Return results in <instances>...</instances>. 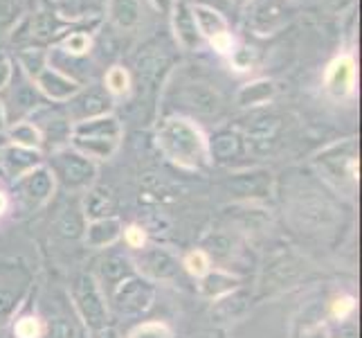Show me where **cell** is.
Returning <instances> with one entry per match:
<instances>
[{
  "label": "cell",
  "mask_w": 362,
  "mask_h": 338,
  "mask_svg": "<svg viewBox=\"0 0 362 338\" xmlns=\"http://www.w3.org/2000/svg\"><path fill=\"white\" fill-rule=\"evenodd\" d=\"M156 145L162 156L180 169L203 171L209 167L207 133L192 118L169 116L162 120L156 131Z\"/></svg>",
  "instance_id": "6da1fadb"
},
{
  "label": "cell",
  "mask_w": 362,
  "mask_h": 338,
  "mask_svg": "<svg viewBox=\"0 0 362 338\" xmlns=\"http://www.w3.org/2000/svg\"><path fill=\"white\" fill-rule=\"evenodd\" d=\"M313 167L324 183H329L338 194L356 196L360 181V152L356 137L335 140L313 156Z\"/></svg>",
  "instance_id": "7a4b0ae2"
},
{
  "label": "cell",
  "mask_w": 362,
  "mask_h": 338,
  "mask_svg": "<svg viewBox=\"0 0 362 338\" xmlns=\"http://www.w3.org/2000/svg\"><path fill=\"white\" fill-rule=\"evenodd\" d=\"M124 127L117 120V116L108 113V116H99L86 122H77L70 127L68 142L72 149H77L83 156H88L95 162L110 160L117 149L122 147Z\"/></svg>",
  "instance_id": "3957f363"
},
{
  "label": "cell",
  "mask_w": 362,
  "mask_h": 338,
  "mask_svg": "<svg viewBox=\"0 0 362 338\" xmlns=\"http://www.w3.org/2000/svg\"><path fill=\"white\" fill-rule=\"evenodd\" d=\"M70 307L88 334L110 325L106 291L102 289V284L97 282L93 273H81L74 278L70 286Z\"/></svg>",
  "instance_id": "277c9868"
},
{
  "label": "cell",
  "mask_w": 362,
  "mask_h": 338,
  "mask_svg": "<svg viewBox=\"0 0 362 338\" xmlns=\"http://www.w3.org/2000/svg\"><path fill=\"white\" fill-rule=\"evenodd\" d=\"M34 286V273L23 259H0V327L14 322Z\"/></svg>",
  "instance_id": "5b68a950"
},
{
  "label": "cell",
  "mask_w": 362,
  "mask_h": 338,
  "mask_svg": "<svg viewBox=\"0 0 362 338\" xmlns=\"http://www.w3.org/2000/svg\"><path fill=\"white\" fill-rule=\"evenodd\" d=\"M106 298L110 316L115 314L122 320H135L142 318L153 307L158 298V286L151 280L142 278L140 273H131L127 278H122Z\"/></svg>",
  "instance_id": "8992f818"
},
{
  "label": "cell",
  "mask_w": 362,
  "mask_h": 338,
  "mask_svg": "<svg viewBox=\"0 0 362 338\" xmlns=\"http://www.w3.org/2000/svg\"><path fill=\"white\" fill-rule=\"evenodd\" d=\"M45 165L52 171L57 185L66 187L70 192H86L97 181V162L70 145L54 149Z\"/></svg>",
  "instance_id": "52a82bcc"
},
{
  "label": "cell",
  "mask_w": 362,
  "mask_h": 338,
  "mask_svg": "<svg viewBox=\"0 0 362 338\" xmlns=\"http://www.w3.org/2000/svg\"><path fill=\"white\" fill-rule=\"evenodd\" d=\"M54 192H57V181L43 162L41 167L32 169L30 174H25V176L11 183L9 210L14 208L21 215H34V212H39L52 201Z\"/></svg>",
  "instance_id": "ba28073f"
},
{
  "label": "cell",
  "mask_w": 362,
  "mask_h": 338,
  "mask_svg": "<svg viewBox=\"0 0 362 338\" xmlns=\"http://www.w3.org/2000/svg\"><path fill=\"white\" fill-rule=\"evenodd\" d=\"M245 28L257 36H270L286 28L297 14L295 0H247L241 7Z\"/></svg>",
  "instance_id": "9c48e42d"
},
{
  "label": "cell",
  "mask_w": 362,
  "mask_h": 338,
  "mask_svg": "<svg viewBox=\"0 0 362 338\" xmlns=\"http://www.w3.org/2000/svg\"><path fill=\"white\" fill-rule=\"evenodd\" d=\"M192 14H194L196 28L201 32L203 41L214 47L218 55L230 57L232 50L236 47V39L230 32L228 18L223 16L218 9H214L211 5H203V3L192 5Z\"/></svg>",
  "instance_id": "30bf717a"
},
{
  "label": "cell",
  "mask_w": 362,
  "mask_h": 338,
  "mask_svg": "<svg viewBox=\"0 0 362 338\" xmlns=\"http://www.w3.org/2000/svg\"><path fill=\"white\" fill-rule=\"evenodd\" d=\"M133 266H135V273H140L142 278L151 280L153 284L178 280V275L182 271L180 259L173 255L171 250L160 248V246H144L142 250H137Z\"/></svg>",
  "instance_id": "8fae6325"
},
{
  "label": "cell",
  "mask_w": 362,
  "mask_h": 338,
  "mask_svg": "<svg viewBox=\"0 0 362 338\" xmlns=\"http://www.w3.org/2000/svg\"><path fill=\"white\" fill-rule=\"evenodd\" d=\"M358 66L351 52H342L335 57L324 72V91L333 102H346L356 95Z\"/></svg>",
  "instance_id": "7c38bea8"
},
{
  "label": "cell",
  "mask_w": 362,
  "mask_h": 338,
  "mask_svg": "<svg viewBox=\"0 0 362 338\" xmlns=\"http://www.w3.org/2000/svg\"><path fill=\"white\" fill-rule=\"evenodd\" d=\"M66 106H68L70 124H77L113 113V97L104 91V86H88V89L81 86V91L74 97H70Z\"/></svg>",
  "instance_id": "4fadbf2b"
},
{
  "label": "cell",
  "mask_w": 362,
  "mask_h": 338,
  "mask_svg": "<svg viewBox=\"0 0 362 338\" xmlns=\"http://www.w3.org/2000/svg\"><path fill=\"white\" fill-rule=\"evenodd\" d=\"M43 162L45 158L39 149H25L9 142L0 149V171H3V176L9 183H14L21 176H25V174H30L32 169L41 167Z\"/></svg>",
  "instance_id": "5bb4252c"
},
{
  "label": "cell",
  "mask_w": 362,
  "mask_h": 338,
  "mask_svg": "<svg viewBox=\"0 0 362 338\" xmlns=\"http://www.w3.org/2000/svg\"><path fill=\"white\" fill-rule=\"evenodd\" d=\"M36 91H39L43 97H47L49 102H57V104H66L70 97H74L81 91V84L66 74L64 70L54 68L49 64L43 72H39V77L34 79Z\"/></svg>",
  "instance_id": "9a60e30c"
},
{
  "label": "cell",
  "mask_w": 362,
  "mask_h": 338,
  "mask_svg": "<svg viewBox=\"0 0 362 338\" xmlns=\"http://www.w3.org/2000/svg\"><path fill=\"white\" fill-rule=\"evenodd\" d=\"M169 16H171V30H173V36H176V43L182 50H187V52H196V50L203 47L205 41L196 28L189 3H185V0H173Z\"/></svg>",
  "instance_id": "2e32d148"
},
{
  "label": "cell",
  "mask_w": 362,
  "mask_h": 338,
  "mask_svg": "<svg viewBox=\"0 0 362 338\" xmlns=\"http://www.w3.org/2000/svg\"><path fill=\"white\" fill-rule=\"evenodd\" d=\"M207 149L209 162H216V165H232V162L241 160L247 154L245 137L232 129H221L207 135Z\"/></svg>",
  "instance_id": "e0dca14e"
},
{
  "label": "cell",
  "mask_w": 362,
  "mask_h": 338,
  "mask_svg": "<svg viewBox=\"0 0 362 338\" xmlns=\"http://www.w3.org/2000/svg\"><path fill=\"white\" fill-rule=\"evenodd\" d=\"M241 284L243 282H241L239 275H234L226 269L211 266L203 278L196 280V291L201 298L211 300V303H218V300H223V298L234 295L241 289Z\"/></svg>",
  "instance_id": "ac0fdd59"
},
{
  "label": "cell",
  "mask_w": 362,
  "mask_h": 338,
  "mask_svg": "<svg viewBox=\"0 0 362 338\" xmlns=\"http://www.w3.org/2000/svg\"><path fill=\"white\" fill-rule=\"evenodd\" d=\"M272 174L268 169H247L236 171L228 183L230 190L245 201H257V198H266L272 192Z\"/></svg>",
  "instance_id": "d6986e66"
},
{
  "label": "cell",
  "mask_w": 362,
  "mask_h": 338,
  "mask_svg": "<svg viewBox=\"0 0 362 338\" xmlns=\"http://www.w3.org/2000/svg\"><path fill=\"white\" fill-rule=\"evenodd\" d=\"M122 232H124V223L117 215L106 217V219H95L86 223L83 242L93 250H106V248H113L122 240Z\"/></svg>",
  "instance_id": "ffe728a7"
},
{
  "label": "cell",
  "mask_w": 362,
  "mask_h": 338,
  "mask_svg": "<svg viewBox=\"0 0 362 338\" xmlns=\"http://www.w3.org/2000/svg\"><path fill=\"white\" fill-rule=\"evenodd\" d=\"M180 102L185 108H189L196 116H216V113L223 108V99L221 95L211 89L207 84H189L185 86L182 93H180Z\"/></svg>",
  "instance_id": "44dd1931"
},
{
  "label": "cell",
  "mask_w": 362,
  "mask_h": 338,
  "mask_svg": "<svg viewBox=\"0 0 362 338\" xmlns=\"http://www.w3.org/2000/svg\"><path fill=\"white\" fill-rule=\"evenodd\" d=\"M115 194L110 187L106 185H93L83 192V201H81V215L86 221H95V219H106V217H115Z\"/></svg>",
  "instance_id": "7402d4cb"
},
{
  "label": "cell",
  "mask_w": 362,
  "mask_h": 338,
  "mask_svg": "<svg viewBox=\"0 0 362 338\" xmlns=\"http://www.w3.org/2000/svg\"><path fill=\"white\" fill-rule=\"evenodd\" d=\"M274 95H277V84L272 79L259 77L243 84L239 91H236V106L239 108H259L270 104Z\"/></svg>",
  "instance_id": "603a6c76"
},
{
  "label": "cell",
  "mask_w": 362,
  "mask_h": 338,
  "mask_svg": "<svg viewBox=\"0 0 362 338\" xmlns=\"http://www.w3.org/2000/svg\"><path fill=\"white\" fill-rule=\"evenodd\" d=\"M88 332L83 329L79 318L74 316L70 307L68 311H57V314L43 318V336L41 338H86Z\"/></svg>",
  "instance_id": "cb8c5ba5"
},
{
  "label": "cell",
  "mask_w": 362,
  "mask_h": 338,
  "mask_svg": "<svg viewBox=\"0 0 362 338\" xmlns=\"http://www.w3.org/2000/svg\"><path fill=\"white\" fill-rule=\"evenodd\" d=\"M106 16L119 30H135L142 21L140 0H108Z\"/></svg>",
  "instance_id": "d4e9b609"
},
{
  "label": "cell",
  "mask_w": 362,
  "mask_h": 338,
  "mask_svg": "<svg viewBox=\"0 0 362 338\" xmlns=\"http://www.w3.org/2000/svg\"><path fill=\"white\" fill-rule=\"evenodd\" d=\"M131 273H135L133 259L124 255H108L104 259H99V275H95V278L106 291V289H113L122 278H127Z\"/></svg>",
  "instance_id": "484cf974"
},
{
  "label": "cell",
  "mask_w": 362,
  "mask_h": 338,
  "mask_svg": "<svg viewBox=\"0 0 362 338\" xmlns=\"http://www.w3.org/2000/svg\"><path fill=\"white\" fill-rule=\"evenodd\" d=\"M16 61L25 77L34 81L39 77V72H43L49 66V52L43 45H25L18 50Z\"/></svg>",
  "instance_id": "4316f807"
},
{
  "label": "cell",
  "mask_w": 362,
  "mask_h": 338,
  "mask_svg": "<svg viewBox=\"0 0 362 338\" xmlns=\"http://www.w3.org/2000/svg\"><path fill=\"white\" fill-rule=\"evenodd\" d=\"M5 133H7L9 145H18V147H25V149H39V152H41L43 135H41V129L36 127V122L18 120L14 124H9Z\"/></svg>",
  "instance_id": "83f0119b"
},
{
  "label": "cell",
  "mask_w": 362,
  "mask_h": 338,
  "mask_svg": "<svg viewBox=\"0 0 362 338\" xmlns=\"http://www.w3.org/2000/svg\"><path fill=\"white\" fill-rule=\"evenodd\" d=\"M59 47L70 57H83L90 52L93 47V32L88 28H77L68 32L64 39L59 41Z\"/></svg>",
  "instance_id": "f1b7e54d"
},
{
  "label": "cell",
  "mask_w": 362,
  "mask_h": 338,
  "mask_svg": "<svg viewBox=\"0 0 362 338\" xmlns=\"http://www.w3.org/2000/svg\"><path fill=\"white\" fill-rule=\"evenodd\" d=\"M131 72L124 66H110L104 74V91L110 97H127L131 93Z\"/></svg>",
  "instance_id": "f546056e"
},
{
  "label": "cell",
  "mask_w": 362,
  "mask_h": 338,
  "mask_svg": "<svg viewBox=\"0 0 362 338\" xmlns=\"http://www.w3.org/2000/svg\"><path fill=\"white\" fill-rule=\"evenodd\" d=\"M180 266L185 273H189L194 280H198V278H203L211 266H214V261H211V257L205 248H194L180 259Z\"/></svg>",
  "instance_id": "4dcf8cb0"
},
{
  "label": "cell",
  "mask_w": 362,
  "mask_h": 338,
  "mask_svg": "<svg viewBox=\"0 0 362 338\" xmlns=\"http://www.w3.org/2000/svg\"><path fill=\"white\" fill-rule=\"evenodd\" d=\"M124 338H176L173 329L162 320H142L131 327Z\"/></svg>",
  "instance_id": "1f68e13d"
},
{
  "label": "cell",
  "mask_w": 362,
  "mask_h": 338,
  "mask_svg": "<svg viewBox=\"0 0 362 338\" xmlns=\"http://www.w3.org/2000/svg\"><path fill=\"white\" fill-rule=\"evenodd\" d=\"M43 318L36 314H23L14 318V338H41Z\"/></svg>",
  "instance_id": "d6a6232c"
},
{
  "label": "cell",
  "mask_w": 362,
  "mask_h": 338,
  "mask_svg": "<svg viewBox=\"0 0 362 338\" xmlns=\"http://www.w3.org/2000/svg\"><path fill=\"white\" fill-rule=\"evenodd\" d=\"M358 303L354 295H335L329 305V316L333 322H342L349 318H356Z\"/></svg>",
  "instance_id": "836d02e7"
},
{
  "label": "cell",
  "mask_w": 362,
  "mask_h": 338,
  "mask_svg": "<svg viewBox=\"0 0 362 338\" xmlns=\"http://www.w3.org/2000/svg\"><path fill=\"white\" fill-rule=\"evenodd\" d=\"M122 240L127 244L131 250H142L146 244H148V235H146V228L140 223H131V225H124V232H122Z\"/></svg>",
  "instance_id": "e575fe53"
},
{
  "label": "cell",
  "mask_w": 362,
  "mask_h": 338,
  "mask_svg": "<svg viewBox=\"0 0 362 338\" xmlns=\"http://www.w3.org/2000/svg\"><path fill=\"white\" fill-rule=\"evenodd\" d=\"M230 59V64L234 66V70H239V72H245L255 66V59H257V52L252 47H247V45H239L236 43V47L232 50V55L228 57Z\"/></svg>",
  "instance_id": "d590c367"
},
{
  "label": "cell",
  "mask_w": 362,
  "mask_h": 338,
  "mask_svg": "<svg viewBox=\"0 0 362 338\" xmlns=\"http://www.w3.org/2000/svg\"><path fill=\"white\" fill-rule=\"evenodd\" d=\"M324 334H327V338H360L356 318L333 322V325H329V327H324Z\"/></svg>",
  "instance_id": "8d00e7d4"
},
{
  "label": "cell",
  "mask_w": 362,
  "mask_h": 338,
  "mask_svg": "<svg viewBox=\"0 0 362 338\" xmlns=\"http://www.w3.org/2000/svg\"><path fill=\"white\" fill-rule=\"evenodd\" d=\"M21 14V0H0V30L11 25Z\"/></svg>",
  "instance_id": "74e56055"
},
{
  "label": "cell",
  "mask_w": 362,
  "mask_h": 338,
  "mask_svg": "<svg viewBox=\"0 0 362 338\" xmlns=\"http://www.w3.org/2000/svg\"><path fill=\"white\" fill-rule=\"evenodd\" d=\"M14 79V64H11V59L0 50V91L7 89Z\"/></svg>",
  "instance_id": "f35d334b"
},
{
  "label": "cell",
  "mask_w": 362,
  "mask_h": 338,
  "mask_svg": "<svg viewBox=\"0 0 362 338\" xmlns=\"http://www.w3.org/2000/svg\"><path fill=\"white\" fill-rule=\"evenodd\" d=\"M356 3V0H324V5L329 7L331 14H342L344 9H349Z\"/></svg>",
  "instance_id": "ab89813d"
},
{
  "label": "cell",
  "mask_w": 362,
  "mask_h": 338,
  "mask_svg": "<svg viewBox=\"0 0 362 338\" xmlns=\"http://www.w3.org/2000/svg\"><path fill=\"white\" fill-rule=\"evenodd\" d=\"M86 338H122L113 327H110V325H108V327H104V329H97V332H90L88 336H86Z\"/></svg>",
  "instance_id": "60d3db41"
},
{
  "label": "cell",
  "mask_w": 362,
  "mask_h": 338,
  "mask_svg": "<svg viewBox=\"0 0 362 338\" xmlns=\"http://www.w3.org/2000/svg\"><path fill=\"white\" fill-rule=\"evenodd\" d=\"M151 3V7L156 9V11H162V14H169V9H171V5H173V0H148Z\"/></svg>",
  "instance_id": "b9f144b4"
},
{
  "label": "cell",
  "mask_w": 362,
  "mask_h": 338,
  "mask_svg": "<svg viewBox=\"0 0 362 338\" xmlns=\"http://www.w3.org/2000/svg\"><path fill=\"white\" fill-rule=\"evenodd\" d=\"M9 127V122H7V108L3 104V99H0V133H5Z\"/></svg>",
  "instance_id": "7bdbcfd3"
},
{
  "label": "cell",
  "mask_w": 362,
  "mask_h": 338,
  "mask_svg": "<svg viewBox=\"0 0 362 338\" xmlns=\"http://www.w3.org/2000/svg\"><path fill=\"white\" fill-rule=\"evenodd\" d=\"M7 210H9V194L0 190V217H3Z\"/></svg>",
  "instance_id": "ee69618b"
},
{
  "label": "cell",
  "mask_w": 362,
  "mask_h": 338,
  "mask_svg": "<svg viewBox=\"0 0 362 338\" xmlns=\"http://www.w3.org/2000/svg\"><path fill=\"white\" fill-rule=\"evenodd\" d=\"M304 338H327V334H324V329H315V332L306 334Z\"/></svg>",
  "instance_id": "f6af8a7d"
},
{
  "label": "cell",
  "mask_w": 362,
  "mask_h": 338,
  "mask_svg": "<svg viewBox=\"0 0 362 338\" xmlns=\"http://www.w3.org/2000/svg\"><path fill=\"white\" fill-rule=\"evenodd\" d=\"M232 3H234L236 7H243V5L247 3V0H232Z\"/></svg>",
  "instance_id": "bcb514c9"
},
{
  "label": "cell",
  "mask_w": 362,
  "mask_h": 338,
  "mask_svg": "<svg viewBox=\"0 0 362 338\" xmlns=\"http://www.w3.org/2000/svg\"><path fill=\"white\" fill-rule=\"evenodd\" d=\"M295 3H297V0H295Z\"/></svg>",
  "instance_id": "7dc6e473"
}]
</instances>
